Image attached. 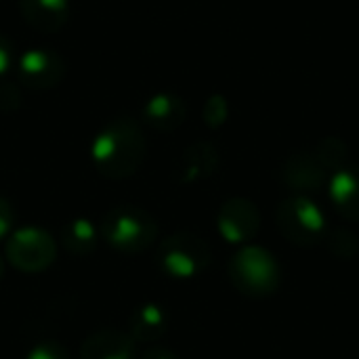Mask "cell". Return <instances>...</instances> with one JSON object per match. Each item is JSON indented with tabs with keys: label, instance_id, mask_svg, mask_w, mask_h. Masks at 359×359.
Returning <instances> with one entry per match:
<instances>
[{
	"label": "cell",
	"instance_id": "2e32d148",
	"mask_svg": "<svg viewBox=\"0 0 359 359\" xmlns=\"http://www.w3.org/2000/svg\"><path fill=\"white\" fill-rule=\"evenodd\" d=\"M99 227L93 225L88 219H74L67 223L61 231V242L65 250L74 257H86L90 255L99 244Z\"/></svg>",
	"mask_w": 359,
	"mask_h": 359
},
{
	"label": "cell",
	"instance_id": "52a82bcc",
	"mask_svg": "<svg viewBox=\"0 0 359 359\" xmlns=\"http://www.w3.org/2000/svg\"><path fill=\"white\" fill-rule=\"evenodd\" d=\"M67 65L57 50L29 48L17 59V78L29 90L57 88L65 78Z\"/></svg>",
	"mask_w": 359,
	"mask_h": 359
},
{
	"label": "cell",
	"instance_id": "ac0fdd59",
	"mask_svg": "<svg viewBox=\"0 0 359 359\" xmlns=\"http://www.w3.org/2000/svg\"><path fill=\"white\" fill-rule=\"evenodd\" d=\"M330 252L339 259H351L359 250L358 238L349 229H330L324 238Z\"/></svg>",
	"mask_w": 359,
	"mask_h": 359
},
{
	"label": "cell",
	"instance_id": "6da1fadb",
	"mask_svg": "<svg viewBox=\"0 0 359 359\" xmlns=\"http://www.w3.org/2000/svg\"><path fill=\"white\" fill-rule=\"evenodd\" d=\"M147 141L143 128L130 116H116L109 120L93 141L95 168L105 179H128L145 162Z\"/></svg>",
	"mask_w": 359,
	"mask_h": 359
},
{
	"label": "cell",
	"instance_id": "603a6c76",
	"mask_svg": "<svg viewBox=\"0 0 359 359\" xmlns=\"http://www.w3.org/2000/svg\"><path fill=\"white\" fill-rule=\"evenodd\" d=\"M13 223H15V212H13V206L0 198V240L6 238L13 229Z\"/></svg>",
	"mask_w": 359,
	"mask_h": 359
},
{
	"label": "cell",
	"instance_id": "8fae6325",
	"mask_svg": "<svg viewBox=\"0 0 359 359\" xmlns=\"http://www.w3.org/2000/svg\"><path fill=\"white\" fill-rule=\"evenodd\" d=\"M282 181L297 191H313L324 185L326 168L313 151H297L282 166Z\"/></svg>",
	"mask_w": 359,
	"mask_h": 359
},
{
	"label": "cell",
	"instance_id": "ffe728a7",
	"mask_svg": "<svg viewBox=\"0 0 359 359\" xmlns=\"http://www.w3.org/2000/svg\"><path fill=\"white\" fill-rule=\"evenodd\" d=\"M25 359H69V351L59 341H44L38 343Z\"/></svg>",
	"mask_w": 359,
	"mask_h": 359
},
{
	"label": "cell",
	"instance_id": "8992f818",
	"mask_svg": "<svg viewBox=\"0 0 359 359\" xmlns=\"http://www.w3.org/2000/svg\"><path fill=\"white\" fill-rule=\"evenodd\" d=\"M6 261L23 273H40L57 259L55 240L38 227H21L13 231L4 246Z\"/></svg>",
	"mask_w": 359,
	"mask_h": 359
},
{
	"label": "cell",
	"instance_id": "d4e9b609",
	"mask_svg": "<svg viewBox=\"0 0 359 359\" xmlns=\"http://www.w3.org/2000/svg\"><path fill=\"white\" fill-rule=\"evenodd\" d=\"M2 273H4V263H2V257H0V280H2Z\"/></svg>",
	"mask_w": 359,
	"mask_h": 359
},
{
	"label": "cell",
	"instance_id": "d6986e66",
	"mask_svg": "<svg viewBox=\"0 0 359 359\" xmlns=\"http://www.w3.org/2000/svg\"><path fill=\"white\" fill-rule=\"evenodd\" d=\"M227 101L221 95H215L204 105V120L210 128H219L227 120Z\"/></svg>",
	"mask_w": 359,
	"mask_h": 359
},
{
	"label": "cell",
	"instance_id": "30bf717a",
	"mask_svg": "<svg viewBox=\"0 0 359 359\" xmlns=\"http://www.w3.org/2000/svg\"><path fill=\"white\" fill-rule=\"evenodd\" d=\"M23 21L42 32L55 34L69 19V0H17Z\"/></svg>",
	"mask_w": 359,
	"mask_h": 359
},
{
	"label": "cell",
	"instance_id": "7402d4cb",
	"mask_svg": "<svg viewBox=\"0 0 359 359\" xmlns=\"http://www.w3.org/2000/svg\"><path fill=\"white\" fill-rule=\"evenodd\" d=\"M15 63V50L13 44L8 42V38H4L0 34V80L4 78V74L11 69V65Z\"/></svg>",
	"mask_w": 359,
	"mask_h": 359
},
{
	"label": "cell",
	"instance_id": "44dd1931",
	"mask_svg": "<svg viewBox=\"0 0 359 359\" xmlns=\"http://www.w3.org/2000/svg\"><path fill=\"white\" fill-rule=\"evenodd\" d=\"M21 103L19 86L11 80H0V111H15Z\"/></svg>",
	"mask_w": 359,
	"mask_h": 359
},
{
	"label": "cell",
	"instance_id": "4fadbf2b",
	"mask_svg": "<svg viewBox=\"0 0 359 359\" xmlns=\"http://www.w3.org/2000/svg\"><path fill=\"white\" fill-rule=\"evenodd\" d=\"M168 330V313L156 305L145 303L137 307L128 318V334L139 343H156Z\"/></svg>",
	"mask_w": 359,
	"mask_h": 359
},
{
	"label": "cell",
	"instance_id": "7c38bea8",
	"mask_svg": "<svg viewBox=\"0 0 359 359\" xmlns=\"http://www.w3.org/2000/svg\"><path fill=\"white\" fill-rule=\"evenodd\" d=\"M143 120L158 133H172L187 120V105L175 93H158L147 99Z\"/></svg>",
	"mask_w": 359,
	"mask_h": 359
},
{
	"label": "cell",
	"instance_id": "9a60e30c",
	"mask_svg": "<svg viewBox=\"0 0 359 359\" xmlns=\"http://www.w3.org/2000/svg\"><path fill=\"white\" fill-rule=\"evenodd\" d=\"M219 166V154L210 143H194L181 156V181H198L210 177Z\"/></svg>",
	"mask_w": 359,
	"mask_h": 359
},
{
	"label": "cell",
	"instance_id": "7a4b0ae2",
	"mask_svg": "<svg viewBox=\"0 0 359 359\" xmlns=\"http://www.w3.org/2000/svg\"><path fill=\"white\" fill-rule=\"evenodd\" d=\"M99 233L114 250L124 255H137L147 250L156 242L158 223L145 208L122 204L109 208L101 217Z\"/></svg>",
	"mask_w": 359,
	"mask_h": 359
},
{
	"label": "cell",
	"instance_id": "e0dca14e",
	"mask_svg": "<svg viewBox=\"0 0 359 359\" xmlns=\"http://www.w3.org/2000/svg\"><path fill=\"white\" fill-rule=\"evenodd\" d=\"M313 154H316V158L320 160V164L324 168H337V170L345 168L347 166V158H349L347 145L341 139H337V137L322 139Z\"/></svg>",
	"mask_w": 359,
	"mask_h": 359
},
{
	"label": "cell",
	"instance_id": "cb8c5ba5",
	"mask_svg": "<svg viewBox=\"0 0 359 359\" xmlns=\"http://www.w3.org/2000/svg\"><path fill=\"white\" fill-rule=\"evenodd\" d=\"M141 359H179L170 349H166V347H151V349H147L145 353H143V358Z\"/></svg>",
	"mask_w": 359,
	"mask_h": 359
},
{
	"label": "cell",
	"instance_id": "5bb4252c",
	"mask_svg": "<svg viewBox=\"0 0 359 359\" xmlns=\"http://www.w3.org/2000/svg\"><path fill=\"white\" fill-rule=\"evenodd\" d=\"M330 198L345 219L359 223V166L337 170L330 181Z\"/></svg>",
	"mask_w": 359,
	"mask_h": 359
},
{
	"label": "cell",
	"instance_id": "9c48e42d",
	"mask_svg": "<svg viewBox=\"0 0 359 359\" xmlns=\"http://www.w3.org/2000/svg\"><path fill=\"white\" fill-rule=\"evenodd\" d=\"M80 359H135V339L116 328H101L84 339Z\"/></svg>",
	"mask_w": 359,
	"mask_h": 359
},
{
	"label": "cell",
	"instance_id": "3957f363",
	"mask_svg": "<svg viewBox=\"0 0 359 359\" xmlns=\"http://www.w3.org/2000/svg\"><path fill=\"white\" fill-rule=\"evenodd\" d=\"M227 273L231 284L246 297H269L280 286V265L265 248L244 246L238 250L229 265Z\"/></svg>",
	"mask_w": 359,
	"mask_h": 359
},
{
	"label": "cell",
	"instance_id": "5b68a950",
	"mask_svg": "<svg viewBox=\"0 0 359 359\" xmlns=\"http://www.w3.org/2000/svg\"><path fill=\"white\" fill-rule=\"evenodd\" d=\"M276 221L282 236L297 246H316L328 233L324 212L305 196H292L284 200L278 206Z\"/></svg>",
	"mask_w": 359,
	"mask_h": 359
},
{
	"label": "cell",
	"instance_id": "277c9868",
	"mask_svg": "<svg viewBox=\"0 0 359 359\" xmlns=\"http://www.w3.org/2000/svg\"><path fill=\"white\" fill-rule=\"evenodd\" d=\"M212 252L204 238L191 231H179L160 242L156 261L160 269L177 280H191L206 271Z\"/></svg>",
	"mask_w": 359,
	"mask_h": 359
},
{
	"label": "cell",
	"instance_id": "ba28073f",
	"mask_svg": "<svg viewBox=\"0 0 359 359\" xmlns=\"http://www.w3.org/2000/svg\"><path fill=\"white\" fill-rule=\"evenodd\" d=\"M219 231L231 244H244L252 240L261 227L259 208L246 198H231L219 210Z\"/></svg>",
	"mask_w": 359,
	"mask_h": 359
}]
</instances>
